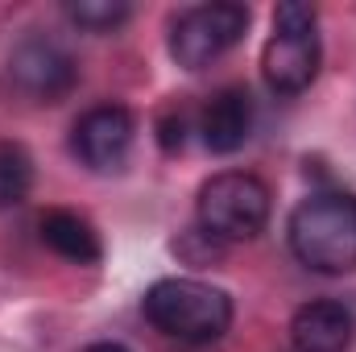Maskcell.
I'll list each match as a JSON object with an SVG mask.
<instances>
[{
    "label": "cell",
    "instance_id": "cell-1",
    "mask_svg": "<svg viewBox=\"0 0 356 352\" xmlns=\"http://www.w3.org/2000/svg\"><path fill=\"white\" fill-rule=\"evenodd\" d=\"M290 253L315 273H353L356 269V195L353 191H315L307 195L286 224Z\"/></svg>",
    "mask_w": 356,
    "mask_h": 352
},
{
    "label": "cell",
    "instance_id": "cell-2",
    "mask_svg": "<svg viewBox=\"0 0 356 352\" xmlns=\"http://www.w3.org/2000/svg\"><path fill=\"white\" fill-rule=\"evenodd\" d=\"M145 319L182 344H216L232 328V298L199 278H162L141 298Z\"/></svg>",
    "mask_w": 356,
    "mask_h": 352
},
{
    "label": "cell",
    "instance_id": "cell-3",
    "mask_svg": "<svg viewBox=\"0 0 356 352\" xmlns=\"http://www.w3.org/2000/svg\"><path fill=\"white\" fill-rule=\"evenodd\" d=\"M319 13L307 0H282L273 8V33L261 54L266 83L277 95H298L315 83L319 75Z\"/></svg>",
    "mask_w": 356,
    "mask_h": 352
},
{
    "label": "cell",
    "instance_id": "cell-4",
    "mask_svg": "<svg viewBox=\"0 0 356 352\" xmlns=\"http://www.w3.org/2000/svg\"><path fill=\"white\" fill-rule=\"evenodd\" d=\"M269 220V186L257 175L224 170L199 186V228L211 241H253Z\"/></svg>",
    "mask_w": 356,
    "mask_h": 352
},
{
    "label": "cell",
    "instance_id": "cell-5",
    "mask_svg": "<svg viewBox=\"0 0 356 352\" xmlns=\"http://www.w3.org/2000/svg\"><path fill=\"white\" fill-rule=\"evenodd\" d=\"M249 4L236 0H207V4H191L186 13H178L170 25V54L182 71H203L216 58H224L249 29Z\"/></svg>",
    "mask_w": 356,
    "mask_h": 352
},
{
    "label": "cell",
    "instance_id": "cell-6",
    "mask_svg": "<svg viewBox=\"0 0 356 352\" xmlns=\"http://www.w3.org/2000/svg\"><path fill=\"white\" fill-rule=\"evenodd\" d=\"M8 79L33 104H58L63 95H71L79 83V67L75 58L46 33H29L13 46L8 54Z\"/></svg>",
    "mask_w": 356,
    "mask_h": 352
},
{
    "label": "cell",
    "instance_id": "cell-7",
    "mask_svg": "<svg viewBox=\"0 0 356 352\" xmlns=\"http://www.w3.org/2000/svg\"><path fill=\"white\" fill-rule=\"evenodd\" d=\"M133 133H137V125H133L129 108H120V104H95V108H88L75 120L71 150H75V158L88 170L112 175V170L124 166V158L133 150Z\"/></svg>",
    "mask_w": 356,
    "mask_h": 352
},
{
    "label": "cell",
    "instance_id": "cell-8",
    "mask_svg": "<svg viewBox=\"0 0 356 352\" xmlns=\"http://www.w3.org/2000/svg\"><path fill=\"white\" fill-rule=\"evenodd\" d=\"M356 340V315L340 298H311L290 319L294 352H348Z\"/></svg>",
    "mask_w": 356,
    "mask_h": 352
},
{
    "label": "cell",
    "instance_id": "cell-9",
    "mask_svg": "<svg viewBox=\"0 0 356 352\" xmlns=\"http://www.w3.org/2000/svg\"><path fill=\"white\" fill-rule=\"evenodd\" d=\"M253 120H257V108H253V95L249 88H224L216 91L203 108V120H199V133H203V145L220 158L236 154L249 137H253Z\"/></svg>",
    "mask_w": 356,
    "mask_h": 352
},
{
    "label": "cell",
    "instance_id": "cell-10",
    "mask_svg": "<svg viewBox=\"0 0 356 352\" xmlns=\"http://www.w3.org/2000/svg\"><path fill=\"white\" fill-rule=\"evenodd\" d=\"M42 245H46L50 253L75 262V265H95L99 253H104V249H99V232L91 228L83 216L63 211V207H54V211L42 216Z\"/></svg>",
    "mask_w": 356,
    "mask_h": 352
},
{
    "label": "cell",
    "instance_id": "cell-11",
    "mask_svg": "<svg viewBox=\"0 0 356 352\" xmlns=\"http://www.w3.org/2000/svg\"><path fill=\"white\" fill-rule=\"evenodd\" d=\"M33 191V162L21 145L4 141L0 145V211L21 207Z\"/></svg>",
    "mask_w": 356,
    "mask_h": 352
},
{
    "label": "cell",
    "instance_id": "cell-12",
    "mask_svg": "<svg viewBox=\"0 0 356 352\" xmlns=\"http://www.w3.org/2000/svg\"><path fill=\"white\" fill-rule=\"evenodd\" d=\"M129 13L133 8L124 0H71L67 4V17L79 29H88V33H112V29H120L129 21Z\"/></svg>",
    "mask_w": 356,
    "mask_h": 352
},
{
    "label": "cell",
    "instance_id": "cell-13",
    "mask_svg": "<svg viewBox=\"0 0 356 352\" xmlns=\"http://www.w3.org/2000/svg\"><path fill=\"white\" fill-rule=\"evenodd\" d=\"M182 141H186V137H182V116H178V120H166V125H162V145H166V150H182Z\"/></svg>",
    "mask_w": 356,
    "mask_h": 352
},
{
    "label": "cell",
    "instance_id": "cell-14",
    "mask_svg": "<svg viewBox=\"0 0 356 352\" xmlns=\"http://www.w3.org/2000/svg\"><path fill=\"white\" fill-rule=\"evenodd\" d=\"M88 352H129L124 344H116V340H104V344H91Z\"/></svg>",
    "mask_w": 356,
    "mask_h": 352
}]
</instances>
